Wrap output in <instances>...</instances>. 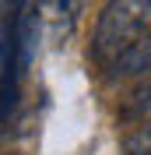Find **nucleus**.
I'll return each instance as SVG.
<instances>
[{"label": "nucleus", "mask_w": 151, "mask_h": 155, "mask_svg": "<svg viewBox=\"0 0 151 155\" xmlns=\"http://www.w3.org/2000/svg\"><path fill=\"white\" fill-rule=\"evenodd\" d=\"M151 32V0H109L98 14L92 53L98 64L116 67Z\"/></svg>", "instance_id": "obj_1"}, {"label": "nucleus", "mask_w": 151, "mask_h": 155, "mask_svg": "<svg viewBox=\"0 0 151 155\" xmlns=\"http://www.w3.org/2000/svg\"><path fill=\"white\" fill-rule=\"evenodd\" d=\"M151 116V74L133 88L130 102L123 106V120H148Z\"/></svg>", "instance_id": "obj_5"}, {"label": "nucleus", "mask_w": 151, "mask_h": 155, "mask_svg": "<svg viewBox=\"0 0 151 155\" xmlns=\"http://www.w3.org/2000/svg\"><path fill=\"white\" fill-rule=\"evenodd\" d=\"M116 71H120V74H144V71H148L151 74V32L116 64Z\"/></svg>", "instance_id": "obj_4"}, {"label": "nucleus", "mask_w": 151, "mask_h": 155, "mask_svg": "<svg viewBox=\"0 0 151 155\" xmlns=\"http://www.w3.org/2000/svg\"><path fill=\"white\" fill-rule=\"evenodd\" d=\"M81 14V0H42V18H46L53 39L67 35Z\"/></svg>", "instance_id": "obj_2"}, {"label": "nucleus", "mask_w": 151, "mask_h": 155, "mask_svg": "<svg viewBox=\"0 0 151 155\" xmlns=\"http://www.w3.org/2000/svg\"><path fill=\"white\" fill-rule=\"evenodd\" d=\"M25 4L28 0H0V57H7L18 35V25L25 18Z\"/></svg>", "instance_id": "obj_3"}]
</instances>
